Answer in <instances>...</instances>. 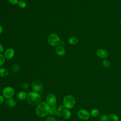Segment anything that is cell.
<instances>
[{
	"label": "cell",
	"instance_id": "obj_1",
	"mask_svg": "<svg viewBox=\"0 0 121 121\" xmlns=\"http://www.w3.org/2000/svg\"><path fill=\"white\" fill-rule=\"evenodd\" d=\"M50 106L46 102H41L36 108L35 112L37 115L41 118L46 116L49 113Z\"/></svg>",
	"mask_w": 121,
	"mask_h": 121
},
{
	"label": "cell",
	"instance_id": "obj_2",
	"mask_svg": "<svg viewBox=\"0 0 121 121\" xmlns=\"http://www.w3.org/2000/svg\"><path fill=\"white\" fill-rule=\"evenodd\" d=\"M26 99L28 103L30 105H37L41 103L42 97L39 93L32 91L27 94Z\"/></svg>",
	"mask_w": 121,
	"mask_h": 121
},
{
	"label": "cell",
	"instance_id": "obj_3",
	"mask_svg": "<svg viewBox=\"0 0 121 121\" xmlns=\"http://www.w3.org/2000/svg\"><path fill=\"white\" fill-rule=\"evenodd\" d=\"M76 103V100L73 96L68 95L64 96L63 99V105L66 109H70L72 108Z\"/></svg>",
	"mask_w": 121,
	"mask_h": 121
},
{
	"label": "cell",
	"instance_id": "obj_4",
	"mask_svg": "<svg viewBox=\"0 0 121 121\" xmlns=\"http://www.w3.org/2000/svg\"><path fill=\"white\" fill-rule=\"evenodd\" d=\"M47 40L49 43L53 46H58L60 41L59 36L54 33L50 34L48 37Z\"/></svg>",
	"mask_w": 121,
	"mask_h": 121
},
{
	"label": "cell",
	"instance_id": "obj_5",
	"mask_svg": "<svg viewBox=\"0 0 121 121\" xmlns=\"http://www.w3.org/2000/svg\"><path fill=\"white\" fill-rule=\"evenodd\" d=\"M2 95L7 99L12 98L15 94L14 88L10 86L5 87L2 91Z\"/></svg>",
	"mask_w": 121,
	"mask_h": 121
},
{
	"label": "cell",
	"instance_id": "obj_6",
	"mask_svg": "<svg viewBox=\"0 0 121 121\" xmlns=\"http://www.w3.org/2000/svg\"><path fill=\"white\" fill-rule=\"evenodd\" d=\"M46 103L50 106H55L57 102V99L55 95L53 93H49L47 94L46 97Z\"/></svg>",
	"mask_w": 121,
	"mask_h": 121
},
{
	"label": "cell",
	"instance_id": "obj_7",
	"mask_svg": "<svg viewBox=\"0 0 121 121\" xmlns=\"http://www.w3.org/2000/svg\"><path fill=\"white\" fill-rule=\"evenodd\" d=\"M32 88L33 90L36 92H42L43 91V85L41 82L38 80H35L32 83Z\"/></svg>",
	"mask_w": 121,
	"mask_h": 121
},
{
	"label": "cell",
	"instance_id": "obj_8",
	"mask_svg": "<svg viewBox=\"0 0 121 121\" xmlns=\"http://www.w3.org/2000/svg\"><path fill=\"white\" fill-rule=\"evenodd\" d=\"M78 116L80 120L86 121L89 119L90 113L86 110L80 109L78 112Z\"/></svg>",
	"mask_w": 121,
	"mask_h": 121
},
{
	"label": "cell",
	"instance_id": "obj_9",
	"mask_svg": "<svg viewBox=\"0 0 121 121\" xmlns=\"http://www.w3.org/2000/svg\"><path fill=\"white\" fill-rule=\"evenodd\" d=\"M15 55V51L13 48H9L7 49L4 52V56L6 59L10 60L12 59Z\"/></svg>",
	"mask_w": 121,
	"mask_h": 121
},
{
	"label": "cell",
	"instance_id": "obj_10",
	"mask_svg": "<svg viewBox=\"0 0 121 121\" xmlns=\"http://www.w3.org/2000/svg\"><path fill=\"white\" fill-rule=\"evenodd\" d=\"M97 56L102 59H106L108 55L107 51L104 49H99L96 51Z\"/></svg>",
	"mask_w": 121,
	"mask_h": 121
},
{
	"label": "cell",
	"instance_id": "obj_11",
	"mask_svg": "<svg viewBox=\"0 0 121 121\" xmlns=\"http://www.w3.org/2000/svg\"><path fill=\"white\" fill-rule=\"evenodd\" d=\"M56 54L59 56H63L65 53V49L63 46L59 45L57 46L55 49Z\"/></svg>",
	"mask_w": 121,
	"mask_h": 121
},
{
	"label": "cell",
	"instance_id": "obj_12",
	"mask_svg": "<svg viewBox=\"0 0 121 121\" xmlns=\"http://www.w3.org/2000/svg\"><path fill=\"white\" fill-rule=\"evenodd\" d=\"M71 112L68 109H65L62 112V115L65 119H69L71 117Z\"/></svg>",
	"mask_w": 121,
	"mask_h": 121
},
{
	"label": "cell",
	"instance_id": "obj_13",
	"mask_svg": "<svg viewBox=\"0 0 121 121\" xmlns=\"http://www.w3.org/2000/svg\"><path fill=\"white\" fill-rule=\"evenodd\" d=\"M6 103L7 105L9 107H14L16 105V101L13 98H11L7 99Z\"/></svg>",
	"mask_w": 121,
	"mask_h": 121
},
{
	"label": "cell",
	"instance_id": "obj_14",
	"mask_svg": "<svg viewBox=\"0 0 121 121\" xmlns=\"http://www.w3.org/2000/svg\"><path fill=\"white\" fill-rule=\"evenodd\" d=\"M27 95L25 91H20L17 94V98L19 100H24L26 98Z\"/></svg>",
	"mask_w": 121,
	"mask_h": 121
},
{
	"label": "cell",
	"instance_id": "obj_15",
	"mask_svg": "<svg viewBox=\"0 0 121 121\" xmlns=\"http://www.w3.org/2000/svg\"><path fill=\"white\" fill-rule=\"evenodd\" d=\"M68 42L70 44L75 45L77 44L78 43L79 39L76 36H72V37H71L70 38H69Z\"/></svg>",
	"mask_w": 121,
	"mask_h": 121
},
{
	"label": "cell",
	"instance_id": "obj_16",
	"mask_svg": "<svg viewBox=\"0 0 121 121\" xmlns=\"http://www.w3.org/2000/svg\"><path fill=\"white\" fill-rule=\"evenodd\" d=\"M108 121H119V117L116 114L112 113L108 117Z\"/></svg>",
	"mask_w": 121,
	"mask_h": 121
},
{
	"label": "cell",
	"instance_id": "obj_17",
	"mask_svg": "<svg viewBox=\"0 0 121 121\" xmlns=\"http://www.w3.org/2000/svg\"><path fill=\"white\" fill-rule=\"evenodd\" d=\"M9 75V71L5 69L0 68V77H6Z\"/></svg>",
	"mask_w": 121,
	"mask_h": 121
},
{
	"label": "cell",
	"instance_id": "obj_18",
	"mask_svg": "<svg viewBox=\"0 0 121 121\" xmlns=\"http://www.w3.org/2000/svg\"><path fill=\"white\" fill-rule=\"evenodd\" d=\"M11 70L13 74H16L18 73L19 70V67L18 65L17 64H15L12 65L11 68Z\"/></svg>",
	"mask_w": 121,
	"mask_h": 121
},
{
	"label": "cell",
	"instance_id": "obj_19",
	"mask_svg": "<svg viewBox=\"0 0 121 121\" xmlns=\"http://www.w3.org/2000/svg\"><path fill=\"white\" fill-rule=\"evenodd\" d=\"M17 5L21 9H24L26 7V2L23 0H18V2L17 3Z\"/></svg>",
	"mask_w": 121,
	"mask_h": 121
},
{
	"label": "cell",
	"instance_id": "obj_20",
	"mask_svg": "<svg viewBox=\"0 0 121 121\" xmlns=\"http://www.w3.org/2000/svg\"><path fill=\"white\" fill-rule=\"evenodd\" d=\"M99 113V111L97 109H93L90 112V114L93 117H97Z\"/></svg>",
	"mask_w": 121,
	"mask_h": 121
},
{
	"label": "cell",
	"instance_id": "obj_21",
	"mask_svg": "<svg viewBox=\"0 0 121 121\" xmlns=\"http://www.w3.org/2000/svg\"><path fill=\"white\" fill-rule=\"evenodd\" d=\"M57 111V108L55 106H53L50 107V110H49V114L50 115H54L55 114L56 111Z\"/></svg>",
	"mask_w": 121,
	"mask_h": 121
},
{
	"label": "cell",
	"instance_id": "obj_22",
	"mask_svg": "<svg viewBox=\"0 0 121 121\" xmlns=\"http://www.w3.org/2000/svg\"><path fill=\"white\" fill-rule=\"evenodd\" d=\"M103 66L104 67V68H109L110 66V61L107 60V59H104L103 61Z\"/></svg>",
	"mask_w": 121,
	"mask_h": 121
},
{
	"label": "cell",
	"instance_id": "obj_23",
	"mask_svg": "<svg viewBox=\"0 0 121 121\" xmlns=\"http://www.w3.org/2000/svg\"><path fill=\"white\" fill-rule=\"evenodd\" d=\"M5 57L4 55L1 53H0V66H1L3 65L5 62Z\"/></svg>",
	"mask_w": 121,
	"mask_h": 121
},
{
	"label": "cell",
	"instance_id": "obj_24",
	"mask_svg": "<svg viewBox=\"0 0 121 121\" xmlns=\"http://www.w3.org/2000/svg\"><path fill=\"white\" fill-rule=\"evenodd\" d=\"M99 121H108V116L105 114L102 115L100 118Z\"/></svg>",
	"mask_w": 121,
	"mask_h": 121
},
{
	"label": "cell",
	"instance_id": "obj_25",
	"mask_svg": "<svg viewBox=\"0 0 121 121\" xmlns=\"http://www.w3.org/2000/svg\"><path fill=\"white\" fill-rule=\"evenodd\" d=\"M65 107L63 105V104H61V105H60L57 108V110L60 111V112H62L65 109Z\"/></svg>",
	"mask_w": 121,
	"mask_h": 121
},
{
	"label": "cell",
	"instance_id": "obj_26",
	"mask_svg": "<svg viewBox=\"0 0 121 121\" xmlns=\"http://www.w3.org/2000/svg\"><path fill=\"white\" fill-rule=\"evenodd\" d=\"M8 1L10 4L13 5L17 4L18 2V0H8Z\"/></svg>",
	"mask_w": 121,
	"mask_h": 121
},
{
	"label": "cell",
	"instance_id": "obj_27",
	"mask_svg": "<svg viewBox=\"0 0 121 121\" xmlns=\"http://www.w3.org/2000/svg\"><path fill=\"white\" fill-rule=\"evenodd\" d=\"M46 121H56V120L54 117L52 116H49L47 118Z\"/></svg>",
	"mask_w": 121,
	"mask_h": 121
},
{
	"label": "cell",
	"instance_id": "obj_28",
	"mask_svg": "<svg viewBox=\"0 0 121 121\" xmlns=\"http://www.w3.org/2000/svg\"><path fill=\"white\" fill-rule=\"evenodd\" d=\"M4 101V97H3V95H0V104H1L3 103V102Z\"/></svg>",
	"mask_w": 121,
	"mask_h": 121
},
{
	"label": "cell",
	"instance_id": "obj_29",
	"mask_svg": "<svg viewBox=\"0 0 121 121\" xmlns=\"http://www.w3.org/2000/svg\"><path fill=\"white\" fill-rule=\"evenodd\" d=\"M55 115L57 116H61L62 115V112H60L59 111H57L56 112V113H55Z\"/></svg>",
	"mask_w": 121,
	"mask_h": 121
},
{
	"label": "cell",
	"instance_id": "obj_30",
	"mask_svg": "<svg viewBox=\"0 0 121 121\" xmlns=\"http://www.w3.org/2000/svg\"><path fill=\"white\" fill-rule=\"evenodd\" d=\"M28 86H29V85L27 83H24L22 85V87L24 89H27L28 87Z\"/></svg>",
	"mask_w": 121,
	"mask_h": 121
},
{
	"label": "cell",
	"instance_id": "obj_31",
	"mask_svg": "<svg viewBox=\"0 0 121 121\" xmlns=\"http://www.w3.org/2000/svg\"><path fill=\"white\" fill-rule=\"evenodd\" d=\"M4 51V48L3 45L0 43V53Z\"/></svg>",
	"mask_w": 121,
	"mask_h": 121
},
{
	"label": "cell",
	"instance_id": "obj_32",
	"mask_svg": "<svg viewBox=\"0 0 121 121\" xmlns=\"http://www.w3.org/2000/svg\"><path fill=\"white\" fill-rule=\"evenodd\" d=\"M2 31H3V27L1 25H0V34L2 33Z\"/></svg>",
	"mask_w": 121,
	"mask_h": 121
},
{
	"label": "cell",
	"instance_id": "obj_33",
	"mask_svg": "<svg viewBox=\"0 0 121 121\" xmlns=\"http://www.w3.org/2000/svg\"><path fill=\"white\" fill-rule=\"evenodd\" d=\"M60 45H62V46H63L64 44H65V43H64V42H63V41H60Z\"/></svg>",
	"mask_w": 121,
	"mask_h": 121
},
{
	"label": "cell",
	"instance_id": "obj_34",
	"mask_svg": "<svg viewBox=\"0 0 121 121\" xmlns=\"http://www.w3.org/2000/svg\"><path fill=\"white\" fill-rule=\"evenodd\" d=\"M120 24H121V20H120Z\"/></svg>",
	"mask_w": 121,
	"mask_h": 121
},
{
	"label": "cell",
	"instance_id": "obj_35",
	"mask_svg": "<svg viewBox=\"0 0 121 121\" xmlns=\"http://www.w3.org/2000/svg\"><path fill=\"white\" fill-rule=\"evenodd\" d=\"M119 121H121V120H120Z\"/></svg>",
	"mask_w": 121,
	"mask_h": 121
},
{
	"label": "cell",
	"instance_id": "obj_36",
	"mask_svg": "<svg viewBox=\"0 0 121 121\" xmlns=\"http://www.w3.org/2000/svg\"></svg>",
	"mask_w": 121,
	"mask_h": 121
}]
</instances>
